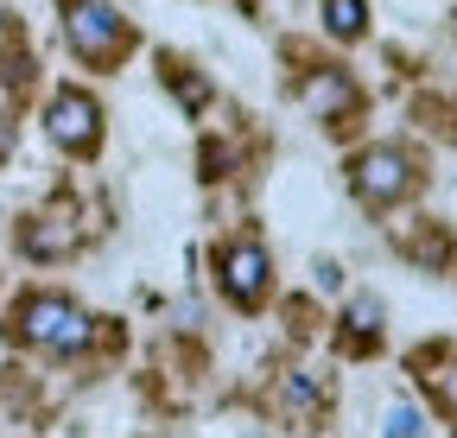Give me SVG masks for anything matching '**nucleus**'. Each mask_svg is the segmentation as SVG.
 <instances>
[{
    "mask_svg": "<svg viewBox=\"0 0 457 438\" xmlns=\"http://www.w3.org/2000/svg\"><path fill=\"white\" fill-rule=\"evenodd\" d=\"M57 13H64V45L71 58L89 64V70H114L140 45L134 20L121 7H108V0H57Z\"/></svg>",
    "mask_w": 457,
    "mask_h": 438,
    "instance_id": "f03ea898",
    "label": "nucleus"
},
{
    "mask_svg": "<svg viewBox=\"0 0 457 438\" xmlns=\"http://www.w3.org/2000/svg\"><path fill=\"white\" fill-rule=\"evenodd\" d=\"M432 394H438V407H445V413H457V362L432 375Z\"/></svg>",
    "mask_w": 457,
    "mask_h": 438,
    "instance_id": "9b49d317",
    "label": "nucleus"
},
{
    "mask_svg": "<svg viewBox=\"0 0 457 438\" xmlns=\"http://www.w3.org/2000/svg\"><path fill=\"white\" fill-rule=\"evenodd\" d=\"M324 32L343 38V45H356L369 32V7L362 0H324Z\"/></svg>",
    "mask_w": 457,
    "mask_h": 438,
    "instance_id": "6e6552de",
    "label": "nucleus"
},
{
    "mask_svg": "<svg viewBox=\"0 0 457 438\" xmlns=\"http://www.w3.org/2000/svg\"><path fill=\"white\" fill-rule=\"evenodd\" d=\"M45 134H51L57 153L89 159V153L102 146V102H96L89 89H77V83L51 89V102H45Z\"/></svg>",
    "mask_w": 457,
    "mask_h": 438,
    "instance_id": "20e7f679",
    "label": "nucleus"
},
{
    "mask_svg": "<svg viewBox=\"0 0 457 438\" xmlns=\"http://www.w3.org/2000/svg\"><path fill=\"white\" fill-rule=\"evenodd\" d=\"M13 134H20V128H13L7 115H0V159H7V153H13Z\"/></svg>",
    "mask_w": 457,
    "mask_h": 438,
    "instance_id": "f8f14e48",
    "label": "nucleus"
},
{
    "mask_svg": "<svg viewBox=\"0 0 457 438\" xmlns=\"http://www.w3.org/2000/svg\"><path fill=\"white\" fill-rule=\"evenodd\" d=\"M7 337L26 350H45V356H83L96 343V318L64 293H26L7 311Z\"/></svg>",
    "mask_w": 457,
    "mask_h": 438,
    "instance_id": "f257e3e1",
    "label": "nucleus"
},
{
    "mask_svg": "<svg viewBox=\"0 0 457 438\" xmlns=\"http://www.w3.org/2000/svg\"><path fill=\"white\" fill-rule=\"evenodd\" d=\"M350 191L369 203V210H394L420 191V159L400 146V140H375L350 159Z\"/></svg>",
    "mask_w": 457,
    "mask_h": 438,
    "instance_id": "7ed1b4c3",
    "label": "nucleus"
},
{
    "mask_svg": "<svg viewBox=\"0 0 457 438\" xmlns=\"http://www.w3.org/2000/svg\"><path fill=\"white\" fill-rule=\"evenodd\" d=\"M343 331H350L356 343H369V337H381V305H375L369 293H356V299H350V311H343Z\"/></svg>",
    "mask_w": 457,
    "mask_h": 438,
    "instance_id": "1a4fd4ad",
    "label": "nucleus"
},
{
    "mask_svg": "<svg viewBox=\"0 0 457 438\" xmlns=\"http://www.w3.org/2000/svg\"><path fill=\"white\" fill-rule=\"evenodd\" d=\"M381 438H426V419H420L413 407H394V413H387V432H381Z\"/></svg>",
    "mask_w": 457,
    "mask_h": 438,
    "instance_id": "9d476101",
    "label": "nucleus"
},
{
    "mask_svg": "<svg viewBox=\"0 0 457 438\" xmlns=\"http://www.w3.org/2000/svg\"><path fill=\"white\" fill-rule=\"evenodd\" d=\"M216 286H222L228 305L254 311V305L267 299V286H273V260H267V248H261L254 236L222 242V248H216Z\"/></svg>",
    "mask_w": 457,
    "mask_h": 438,
    "instance_id": "39448f33",
    "label": "nucleus"
},
{
    "mask_svg": "<svg viewBox=\"0 0 457 438\" xmlns=\"http://www.w3.org/2000/svg\"><path fill=\"white\" fill-rule=\"evenodd\" d=\"M20 248L32 260H57V254H71L77 248V223H57V216H32V223L20 229Z\"/></svg>",
    "mask_w": 457,
    "mask_h": 438,
    "instance_id": "0eeeda50",
    "label": "nucleus"
},
{
    "mask_svg": "<svg viewBox=\"0 0 457 438\" xmlns=\"http://www.w3.org/2000/svg\"><path fill=\"white\" fill-rule=\"evenodd\" d=\"M299 102H305L312 121H324V128H350L356 108H362V89H356V77L343 70V64H324V70H305V77H299Z\"/></svg>",
    "mask_w": 457,
    "mask_h": 438,
    "instance_id": "423d86ee",
    "label": "nucleus"
}]
</instances>
